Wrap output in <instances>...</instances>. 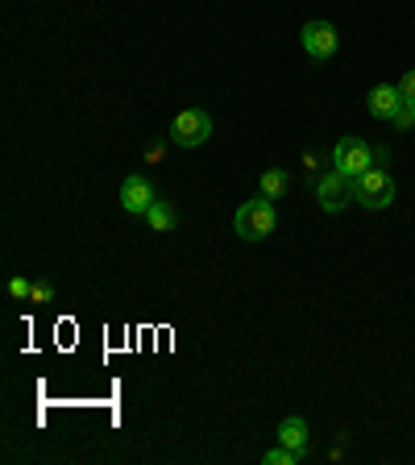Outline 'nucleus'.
Masks as SVG:
<instances>
[{"instance_id":"nucleus-5","label":"nucleus","mask_w":415,"mask_h":465,"mask_svg":"<svg viewBox=\"0 0 415 465\" xmlns=\"http://www.w3.org/2000/svg\"><path fill=\"white\" fill-rule=\"evenodd\" d=\"M394 200V179L383 166H370L365 175H357V204L362 208H391Z\"/></svg>"},{"instance_id":"nucleus-14","label":"nucleus","mask_w":415,"mask_h":465,"mask_svg":"<svg viewBox=\"0 0 415 465\" xmlns=\"http://www.w3.org/2000/svg\"><path fill=\"white\" fill-rule=\"evenodd\" d=\"M399 96H403V104H415V67L403 71V79H399Z\"/></svg>"},{"instance_id":"nucleus-16","label":"nucleus","mask_w":415,"mask_h":465,"mask_svg":"<svg viewBox=\"0 0 415 465\" xmlns=\"http://www.w3.org/2000/svg\"><path fill=\"white\" fill-rule=\"evenodd\" d=\"M51 300H54V287H51V283H33L30 303H51Z\"/></svg>"},{"instance_id":"nucleus-4","label":"nucleus","mask_w":415,"mask_h":465,"mask_svg":"<svg viewBox=\"0 0 415 465\" xmlns=\"http://www.w3.org/2000/svg\"><path fill=\"white\" fill-rule=\"evenodd\" d=\"M332 166L357 179V175H365L370 166H378V158H374V145L370 142H362V137H341V142H337V150H332Z\"/></svg>"},{"instance_id":"nucleus-9","label":"nucleus","mask_w":415,"mask_h":465,"mask_svg":"<svg viewBox=\"0 0 415 465\" xmlns=\"http://www.w3.org/2000/svg\"><path fill=\"white\" fill-rule=\"evenodd\" d=\"M279 445L295 449V453H308V420H300V415H287L279 424Z\"/></svg>"},{"instance_id":"nucleus-2","label":"nucleus","mask_w":415,"mask_h":465,"mask_svg":"<svg viewBox=\"0 0 415 465\" xmlns=\"http://www.w3.org/2000/svg\"><path fill=\"white\" fill-rule=\"evenodd\" d=\"M208 137H212V116H208L204 108H183V113L171 121V142H175L179 150H196Z\"/></svg>"},{"instance_id":"nucleus-1","label":"nucleus","mask_w":415,"mask_h":465,"mask_svg":"<svg viewBox=\"0 0 415 465\" xmlns=\"http://www.w3.org/2000/svg\"><path fill=\"white\" fill-rule=\"evenodd\" d=\"M233 228H237V237L245 241H266L274 228H279V212H274V200H266L258 191L254 200L237 208V217H233Z\"/></svg>"},{"instance_id":"nucleus-6","label":"nucleus","mask_w":415,"mask_h":465,"mask_svg":"<svg viewBox=\"0 0 415 465\" xmlns=\"http://www.w3.org/2000/svg\"><path fill=\"white\" fill-rule=\"evenodd\" d=\"M300 42H303V51H308L316 62H324V59L337 54V30H332L328 21H308L303 33H300Z\"/></svg>"},{"instance_id":"nucleus-15","label":"nucleus","mask_w":415,"mask_h":465,"mask_svg":"<svg viewBox=\"0 0 415 465\" xmlns=\"http://www.w3.org/2000/svg\"><path fill=\"white\" fill-rule=\"evenodd\" d=\"M394 129H411L415 125V104H403V108H399V116H394Z\"/></svg>"},{"instance_id":"nucleus-12","label":"nucleus","mask_w":415,"mask_h":465,"mask_svg":"<svg viewBox=\"0 0 415 465\" xmlns=\"http://www.w3.org/2000/svg\"><path fill=\"white\" fill-rule=\"evenodd\" d=\"M303 453H295V449H287V445H279V449H270L266 457H262V465H295Z\"/></svg>"},{"instance_id":"nucleus-10","label":"nucleus","mask_w":415,"mask_h":465,"mask_svg":"<svg viewBox=\"0 0 415 465\" xmlns=\"http://www.w3.org/2000/svg\"><path fill=\"white\" fill-rule=\"evenodd\" d=\"M258 191L266 200H282V196H287V171H282V166H270L266 175H262Z\"/></svg>"},{"instance_id":"nucleus-7","label":"nucleus","mask_w":415,"mask_h":465,"mask_svg":"<svg viewBox=\"0 0 415 465\" xmlns=\"http://www.w3.org/2000/svg\"><path fill=\"white\" fill-rule=\"evenodd\" d=\"M154 200H158V191L145 175H129L121 183V204H124V212H134V217H145V212L154 208Z\"/></svg>"},{"instance_id":"nucleus-13","label":"nucleus","mask_w":415,"mask_h":465,"mask_svg":"<svg viewBox=\"0 0 415 465\" xmlns=\"http://www.w3.org/2000/svg\"><path fill=\"white\" fill-rule=\"evenodd\" d=\"M9 295H13V300H30V295H33V283L25 279V274H13V279H9Z\"/></svg>"},{"instance_id":"nucleus-11","label":"nucleus","mask_w":415,"mask_h":465,"mask_svg":"<svg viewBox=\"0 0 415 465\" xmlns=\"http://www.w3.org/2000/svg\"><path fill=\"white\" fill-rule=\"evenodd\" d=\"M145 220H150V228H154V233H171L179 217H175V208L166 204V200H154V208L145 212Z\"/></svg>"},{"instance_id":"nucleus-3","label":"nucleus","mask_w":415,"mask_h":465,"mask_svg":"<svg viewBox=\"0 0 415 465\" xmlns=\"http://www.w3.org/2000/svg\"><path fill=\"white\" fill-rule=\"evenodd\" d=\"M316 200H320L324 212H341L357 200V179L345 175V171H328V175L316 179Z\"/></svg>"},{"instance_id":"nucleus-8","label":"nucleus","mask_w":415,"mask_h":465,"mask_svg":"<svg viewBox=\"0 0 415 465\" xmlns=\"http://www.w3.org/2000/svg\"><path fill=\"white\" fill-rule=\"evenodd\" d=\"M370 113L378 116V121H394L399 116V108H403V96H399V83H378L370 92Z\"/></svg>"}]
</instances>
